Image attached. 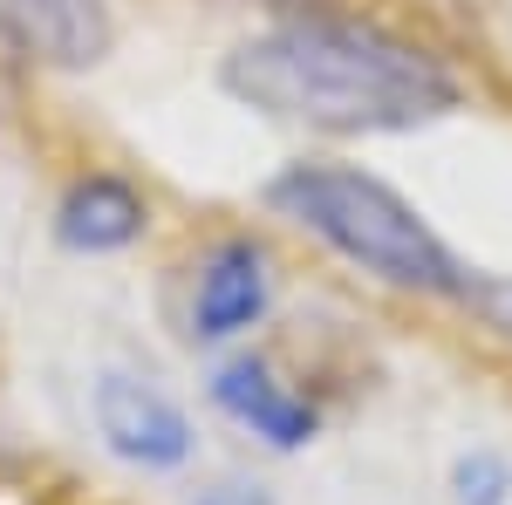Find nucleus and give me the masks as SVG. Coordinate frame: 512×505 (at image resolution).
I'll use <instances>...</instances> for the list:
<instances>
[{
  "label": "nucleus",
  "mask_w": 512,
  "mask_h": 505,
  "mask_svg": "<svg viewBox=\"0 0 512 505\" xmlns=\"http://www.w3.org/2000/svg\"><path fill=\"white\" fill-rule=\"evenodd\" d=\"M219 96L308 151L403 144L472 117V55L383 0H321L267 14L219 55Z\"/></svg>",
  "instance_id": "1"
},
{
  "label": "nucleus",
  "mask_w": 512,
  "mask_h": 505,
  "mask_svg": "<svg viewBox=\"0 0 512 505\" xmlns=\"http://www.w3.org/2000/svg\"><path fill=\"white\" fill-rule=\"evenodd\" d=\"M267 226L396 308L458 314L485 260H472L417 198L349 151H294L260 178Z\"/></svg>",
  "instance_id": "2"
},
{
  "label": "nucleus",
  "mask_w": 512,
  "mask_h": 505,
  "mask_svg": "<svg viewBox=\"0 0 512 505\" xmlns=\"http://www.w3.org/2000/svg\"><path fill=\"white\" fill-rule=\"evenodd\" d=\"M205 403L219 424H233L267 458H308L335 417L328 389L267 342H239V349L212 355L205 362Z\"/></svg>",
  "instance_id": "3"
},
{
  "label": "nucleus",
  "mask_w": 512,
  "mask_h": 505,
  "mask_svg": "<svg viewBox=\"0 0 512 505\" xmlns=\"http://www.w3.org/2000/svg\"><path fill=\"white\" fill-rule=\"evenodd\" d=\"M287 301V260L267 226H226L192 253L185 273V342L198 355L260 342Z\"/></svg>",
  "instance_id": "4"
},
{
  "label": "nucleus",
  "mask_w": 512,
  "mask_h": 505,
  "mask_svg": "<svg viewBox=\"0 0 512 505\" xmlns=\"http://www.w3.org/2000/svg\"><path fill=\"white\" fill-rule=\"evenodd\" d=\"M89 424L103 437V451L117 465L144 471V478H171L198 458V424L192 410L144 369L130 362H110L89 376Z\"/></svg>",
  "instance_id": "5"
},
{
  "label": "nucleus",
  "mask_w": 512,
  "mask_h": 505,
  "mask_svg": "<svg viewBox=\"0 0 512 505\" xmlns=\"http://www.w3.org/2000/svg\"><path fill=\"white\" fill-rule=\"evenodd\" d=\"M158 226V205L151 192L130 178V171H110V164H82L76 178L55 192V212H48V233L62 253L76 260H117V253H137Z\"/></svg>",
  "instance_id": "6"
},
{
  "label": "nucleus",
  "mask_w": 512,
  "mask_h": 505,
  "mask_svg": "<svg viewBox=\"0 0 512 505\" xmlns=\"http://www.w3.org/2000/svg\"><path fill=\"white\" fill-rule=\"evenodd\" d=\"M0 35L48 76H96L117 55L110 0H0Z\"/></svg>",
  "instance_id": "7"
},
{
  "label": "nucleus",
  "mask_w": 512,
  "mask_h": 505,
  "mask_svg": "<svg viewBox=\"0 0 512 505\" xmlns=\"http://www.w3.org/2000/svg\"><path fill=\"white\" fill-rule=\"evenodd\" d=\"M444 505H512L506 444H458L451 465H444Z\"/></svg>",
  "instance_id": "8"
},
{
  "label": "nucleus",
  "mask_w": 512,
  "mask_h": 505,
  "mask_svg": "<svg viewBox=\"0 0 512 505\" xmlns=\"http://www.w3.org/2000/svg\"><path fill=\"white\" fill-rule=\"evenodd\" d=\"M465 335H478V342H492V349L512 355V267H478L472 294L458 301V314H451Z\"/></svg>",
  "instance_id": "9"
},
{
  "label": "nucleus",
  "mask_w": 512,
  "mask_h": 505,
  "mask_svg": "<svg viewBox=\"0 0 512 505\" xmlns=\"http://www.w3.org/2000/svg\"><path fill=\"white\" fill-rule=\"evenodd\" d=\"M185 505H280V492L267 478H253V471H219V478H205Z\"/></svg>",
  "instance_id": "10"
},
{
  "label": "nucleus",
  "mask_w": 512,
  "mask_h": 505,
  "mask_svg": "<svg viewBox=\"0 0 512 505\" xmlns=\"http://www.w3.org/2000/svg\"><path fill=\"white\" fill-rule=\"evenodd\" d=\"M246 7L267 21V14H294V7H321V0H246Z\"/></svg>",
  "instance_id": "11"
}]
</instances>
